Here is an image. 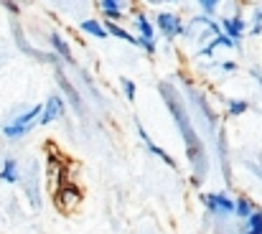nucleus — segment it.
<instances>
[{
	"label": "nucleus",
	"instance_id": "1a4fd4ad",
	"mask_svg": "<svg viewBox=\"0 0 262 234\" xmlns=\"http://www.w3.org/2000/svg\"><path fill=\"white\" fill-rule=\"evenodd\" d=\"M0 178L3 181H10V183L18 181V165H15V160H5V165L0 171Z\"/></svg>",
	"mask_w": 262,
	"mask_h": 234
},
{
	"label": "nucleus",
	"instance_id": "ddd939ff",
	"mask_svg": "<svg viewBox=\"0 0 262 234\" xmlns=\"http://www.w3.org/2000/svg\"><path fill=\"white\" fill-rule=\"evenodd\" d=\"M51 44L56 46V51H59V54H61V56H64L67 61H72V51H69V44H67V41H64V38H61L59 33H51Z\"/></svg>",
	"mask_w": 262,
	"mask_h": 234
},
{
	"label": "nucleus",
	"instance_id": "2eb2a0df",
	"mask_svg": "<svg viewBox=\"0 0 262 234\" xmlns=\"http://www.w3.org/2000/svg\"><path fill=\"white\" fill-rule=\"evenodd\" d=\"M199 5H201L206 13H214V8L219 5V0H199Z\"/></svg>",
	"mask_w": 262,
	"mask_h": 234
},
{
	"label": "nucleus",
	"instance_id": "dca6fc26",
	"mask_svg": "<svg viewBox=\"0 0 262 234\" xmlns=\"http://www.w3.org/2000/svg\"><path fill=\"white\" fill-rule=\"evenodd\" d=\"M252 28H255V33H260L262 31V8L255 13V23H252Z\"/></svg>",
	"mask_w": 262,
	"mask_h": 234
},
{
	"label": "nucleus",
	"instance_id": "0eeeda50",
	"mask_svg": "<svg viewBox=\"0 0 262 234\" xmlns=\"http://www.w3.org/2000/svg\"><path fill=\"white\" fill-rule=\"evenodd\" d=\"M59 204H61L64 211H72V209L79 204V191H74V188H61V191H59Z\"/></svg>",
	"mask_w": 262,
	"mask_h": 234
},
{
	"label": "nucleus",
	"instance_id": "9b49d317",
	"mask_svg": "<svg viewBox=\"0 0 262 234\" xmlns=\"http://www.w3.org/2000/svg\"><path fill=\"white\" fill-rule=\"evenodd\" d=\"M135 26H138V31H140V38H153V26H150V20L145 18V15H138L135 18Z\"/></svg>",
	"mask_w": 262,
	"mask_h": 234
},
{
	"label": "nucleus",
	"instance_id": "9d476101",
	"mask_svg": "<svg viewBox=\"0 0 262 234\" xmlns=\"http://www.w3.org/2000/svg\"><path fill=\"white\" fill-rule=\"evenodd\" d=\"M82 31H87L89 36H97V38H104L107 36V31H104V26L99 20H84L82 23Z\"/></svg>",
	"mask_w": 262,
	"mask_h": 234
},
{
	"label": "nucleus",
	"instance_id": "4468645a",
	"mask_svg": "<svg viewBox=\"0 0 262 234\" xmlns=\"http://www.w3.org/2000/svg\"><path fill=\"white\" fill-rule=\"evenodd\" d=\"M234 211H237V214H239V217H242V219H250V217H252V211H255V209H252V204H250V201H247V199H239V201H237V204H234Z\"/></svg>",
	"mask_w": 262,
	"mask_h": 234
},
{
	"label": "nucleus",
	"instance_id": "7ed1b4c3",
	"mask_svg": "<svg viewBox=\"0 0 262 234\" xmlns=\"http://www.w3.org/2000/svg\"><path fill=\"white\" fill-rule=\"evenodd\" d=\"M158 28H161L166 36H178V33H183V26H181L178 15H176V13H171V10L158 13Z\"/></svg>",
	"mask_w": 262,
	"mask_h": 234
},
{
	"label": "nucleus",
	"instance_id": "f3484780",
	"mask_svg": "<svg viewBox=\"0 0 262 234\" xmlns=\"http://www.w3.org/2000/svg\"><path fill=\"white\" fill-rule=\"evenodd\" d=\"M229 107H232V112H234V115H239V112H245V110H247V102H232Z\"/></svg>",
	"mask_w": 262,
	"mask_h": 234
},
{
	"label": "nucleus",
	"instance_id": "f257e3e1",
	"mask_svg": "<svg viewBox=\"0 0 262 234\" xmlns=\"http://www.w3.org/2000/svg\"><path fill=\"white\" fill-rule=\"evenodd\" d=\"M36 120H41V107H38V104H36V107H31V110H26L23 115H18L10 125H5V130H3V133H5L8 138H20V135H26V133L33 127V122H36Z\"/></svg>",
	"mask_w": 262,
	"mask_h": 234
},
{
	"label": "nucleus",
	"instance_id": "f8f14e48",
	"mask_svg": "<svg viewBox=\"0 0 262 234\" xmlns=\"http://www.w3.org/2000/svg\"><path fill=\"white\" fill-rule=\"evenodd\" d=\"M107 31H110L112 36H117V38H122V41H127V44H135V46H138V38H135V36H130V33H127L125 28H120L117 23H107Z\"/></svg>",
	"mask_w": 262,
	"mask_h": 234
},
{
	"label": "nucleus",
	"instance_id": "39448f33",
	"mask_svg": "<svg viewBox=\"0 0 262 234\" xmlns=\"http://www.w3.org/2000/svg\"><path fill=\"white\" fill-rule=\"evenodd\" d=\"M64 115V102L61 97H49L46 107H41V122H54Z\"/></svg>",
	"mask_w": 262,
	"mask_h": 234
},
{
	"label": "nucleus",
	"instance_id": "f03ea898",
	"mask_svg": "<svg viewBox=\"0 0 262 234\" xmlns=\"http://www.w3.org/2000/svg\"><path fill=\"white\" fill-rule=\"evenodd\" d=\"M166 99H168V104L173 107V117L181 122V127H183V140H186V145H188V151H191V156L196 158V153L201 156V143L196 145V135H193V127H191V122H188V117H186V112H183V107L181 104H176L173 97L166 92Z\"/></svg>",
	"mask_w": 262,
	"mask_h": 234
},
{
	"label": "nucleus",
	"instance_id": "a211bd4d",
	"mask_svg": "<svg viewBox=\"0 0 262 234\" xmlns=\"http://www.w3.org/2000/svg\"><path fill=\"white\" fill-rule=\"evenodd\" d=\"M122 84H125V92H127V97L133 99V97H135V87H133V81H122Z\"/></svg>",
	"mask_w": 262,
	"mask_h": 234
},
{
	"label": "nucleus",
	"instance_id": "423d86ee",
	"mask_svg": "<svg viewBox=\"0 0 262 234\" xmlns=\"http://www.w3.org/2000/svg\"><path fill=\"white\" fill-rule=\"evenodd\" d=\"M222 28H224V36H229L232 41H239L242 33H245L242 18H224V20H222Z\"/></svg>",
	"mask_w": 262,
	"mask_h": 234
},
{
	"label": "nucleus",
	"instance_id": "20e7f679",
	"mask_svg": "<svg viewBox=\"0 0 262 234\" xmlns=\"http://www.w3.org/2000/svg\"><path fill=\"white\" fill-rule=\"evenodd\" d=\"M206 206H209L214 214H224V217L234 211V201L227 199L224 194H209V196H206Z\"/></svg>",
	"mask_w": 262,
	"mask_h": 234
},
{
	"label": "nucleus",
	"instance_id": "6e6552de",
	"mask_svg": "<svg viewBox=\"0 0 262 234\" xmlns=\"http://www.w3.org/2000/svg\"><path fill=\"white\" fill-rule=\"evenodd\" d=\"M102 3V10L107 13V15H122V10H125V3L122 0H99Z\"/></svg>",
	"mask_w": 262,
	"mask_h": 234
}]
</instances>
